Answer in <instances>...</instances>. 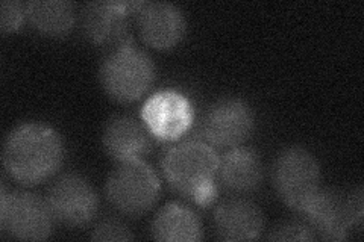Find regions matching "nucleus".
<instances>
[{
    "instance_id": "7",
    "label": "nucleus",
    "mask_w": 364,
    "mask_h": 242,
    "mask_svg": "<svg viewBox=\"0 0 364 242\" xmlns=\"http://www.w3.org/2000/svg\"><path fill=\"white\" fill-rule=\"evenodd\" d=\"M46 200L55 221L68 227L90 224L99 211L96 189L77 172H64L56 177L46 194Z\"/></svg>"
},
{
    "instance_id": "12",
    "label": "nucleus",
    "mask_w": 364,
    "mask_h": 242,
    "mask_svg": "<svg viewBox=\"0 0 364 242\" xmlns=\"http://www.w3.org/2000/svg\"><path fill=\"white\" fill-rule=\"evenodd\" d=\"M143 120L155 136L161 140H178L191 126L193 111L184 96L175 91H163L144 103Z\"/></svg>"
},
{
    "instance_id": "11",
    "label": "nucleus",
    "mask_w": 364,
    "mask_h": 242,
    "mask_svg": "<svg viewBox=\"0 0 364 242\" xmlns=\"http://www.w3.org/2000/svg\"><path fill=\"white\" fill-rule=\"evenodd\" d=\"M302 214L316 239L343 241L352 229L348 194L337 189L321 188Z\"/></svg>"
},
{
    "instance_id": "13",
    "label": "nucleus",
    "mask_w": 364,
    "mask_h": 242,
    "mask_svg": "<svg viewBox=\"0 0 364 242\" xmlns=\"http://www.w3.org/2000/svg\"><path fill=\"white\" fill-rule=\"evenodd\" d=\"M102 145L105 153L119 164L141 159L152 150L154 140L146 123L132 115H116L105 124Z\"/></svg>"
},
{
    "instance_id": "3",
    "label": "nucleus",
    "mask_w": 364,
    "mask_h": 242,
    "mask_svg": "<svg viewBox=\"0 0 364 242\" xmlns=\"http://www.w3.org/2000/svg\"><path fill=\"white\" fill-rule=\"evenodd\" d=\"M270 177L281 202L298 212H304L322 188L321 164L302 145L284 147L273 160Z\"/></svg>"
},
{
    "instance_id": "21",
    "label": "nucleus",
    "mask_w": 364,
    "mask_h": 242,
    "mask_svg": "<svg viewBox=\"0 0 364 242\" xmlns=\"http://www.w3.org/2000/svg\"><path fill=\"white\" fill-rule=\"evenodd\" d=\"M348 207L350 215L352 229H363V216H364V200H363V187H357L348 192Z\"/></svg>"
},
{
    "instance_id": "10",
    "label": "nucleus",
    "mask_w": 364,
    "mask_h": 242,
    "mask_svg": "<svg viewBox=\"0 0 364 242\" xmlns=\"http://www.w3.org/2000/svg\"><path fill=\"white\" fill-rule=\"evenodd\" d=\"M127 2H90L79 14L84 37L100 48L116 50L132 43L129 35V8Z\"/></svg>"
},
{
    "instance_id": "2",
    "label": "nucleus",
    "mask_w": 364,
    "mask_h": 242,
    "mask_svg": "<svg viewBox=\"0 0 364 242\" xmlns=\"http://www.w3.org/2000/svg\"><path fill=\"white\" fill-rule=\"evenodd\" d=\"M161 168L168 185L187 200L208 206L218 197L219 156L211 145L182 141L167 150Z\"/></svg>"
},
{
    "instance_id": "20",
    "label": "nucleus",
    "mask_w": 364,
    "mask_h": 242,
    "mask_svg": "<svg viewBox=\"0 0 364 242\" xmlns=\"http://www.w3.org/2000/svg\"><path fill=\"white\" fill-rule=\"evenodd\" d=\"M26 18V5L18 0H4L0 4V29L4 33L16 32Z\"/></svg>"
},
{
    "instance_id": "9",
    "label": "nucleus",
    "mask_w": 364,
    "mask_h": 242,
    "mask_svg": "<svg viewBox=\"0 0 364 242\" xmlns=\"http://www.w3.org/2000/svg\"><path fill=\"white\" fill-rule=\"evenodd\" d=\"M141 40L155 50H172L184 40L187 20L178 5L170 2L132 4Z\"/></svg>"
},
{
    "instance_id": "17",
    "label": "nucleus",
    "mask_w": 364,
    "mask_h": 242,
    "mask_svg": "<svg viewBox=\"0 0 364 242\" xmlns=\"http://www.w3.org/2000/svg\"><path fill=\"white\" fill-rule=\"evenodd\" d=\"M26 20L44 37L64 38L76 25V11L67 0H32L26 4Z\"/></svg>"
},
{
    "instance_id": "1",
    "label": "nucleus",
    "mask_w": 364,
    "mask_h": 242,
    "mask_svg": "<svg viewBox=\"0 0 364 242\" xmlns=\"http://www.w3.org/2000/svg\"><path fill=\"white\" fill-rule=\"evenodd\" d=\"M65 145L61 135L43 123H23L8 133L2 150L5 171L21 185L49 180L63 167Z\"/></svg>"
},
{
    "instance_id": "5",
    "label": "nucleus",
    "mask_w": 364,
    "mask_h": 242,
    "mask_svg": "<svg viewBox=\"0 0 364 242\" xmlns=\"http://www.w3.org/2000/svg\"><path fill=\"white\" fill-rule=\"evenodd\" d=\"M105 195L111 206L131 218L152 211L161 195V182L149 164L141 159L119 163L105 182Z\"/></svg>"
},
{
    "instance_id": "15",
    "label": "nucleus",
    "mask_w": 364,
    "mask_h": 242,
    "mask_svg": "<svg viewBox=\"0 0 364 242\" xmlns=\"http://www.w3.org/2000/svg\"><path fill=\"white\" fill-rule=\"evenodd\" d=\"M218 177L222 185L232 192H250L264 180V164L257 150L234 147L219 158Z\"/></svg>"
},
{
    "instance_id": "16",
    "label": "nucleus",
    "mask_w": 364,
    "mask_h": 242,
    "mask_svg": "<svg viewBox=\"0 0 364 242\" xmlns=\"http://www.w3.org/2000/svg\"><path fill=\"white\" fill-rule=\"evenodd\" d=\"M151 233L154 239L163 242H196L203 238L198 214L178 202L167 203L155 214Z\"/></svg>"
},
{
    "instance_id": "19",
    "label": "nucleus",
    "mask_w": 364,
    "mask_h": 242,
    "mask_svg": "<svg viewBox=\"0 0 364 242\" xmlns=\"http://www.w3.org/2000/svg\"><path fill=\"white\" fill-rule=\"evenodd\" d=\"M269 241H314L309 223L302 221H282L270 230L267 235Z\"/></svg>"
},
{
    "instance_id": "4",
    "label": "nucleus",
    "mask_w": 364,
    "mask_h": 242,
    "mask_svg": "<svg viewBox=\"0 0 364 242\" xmlns=\"http://www.w3.org/2000/svg\"><path fill=\"white\" fill-rule=\"evenodd\" d=\"M155 80L152 57L132 43L111 50L99 67V82L108 97L120 103L140 100Z\"/></svg>"
},
{
    "instance_id": "8",
    "label": "nucleus",
    "mask_w": 364,
    "mask_h": 242,
    "mask_svg": "<svg viewBox=\"0 0 364 242\" xmlns=\"http://www.w3.org/2000/svg\"><path fill=\"white\" fill-rule=\"evenodd\" d=\"M254 126V112L245 100L223 97L214 101L205 114L202 133L214 147L234 148L247 140Z\"/></svg>"
},
{
    "instance_id": "6",
    "label": "nucleus",
    "mask_w": 364,
    "mask_h": 242,
    "mask_svg": "<svg viewBox=\"0 0 364 242\" xmlns=\"http://www.w3.org/2000/svg\"><path fill=\"white\" fill-rule=\"evenodd\" d=\"M55 223L48 200L31 191H8L2 183L0 227L6 235L18 241H44L52 235Z\"/></svg>"
},
{
    "instance_id": "14",
    "label": "nucleus",
    "mask_w": 364,
    "mask_h": 242,
    "mask_svg": "<svg viewBox=\"0 0 364 242\" xmlns=\"http://www.w3.org/2000/svg\"><path fill=\"white\" fill-rule=\"evenodd\" d=\"M213 221L220 241H254L264 230V215L258 204L243 197L222 202L215 207Z\"/></svg>"
},
{
    "instance_id": "18",
    "label": "nucleus",
    "mask_w": 364,
    "mask_h": 242,
    "mask_svg": "<svg viewBox=\"0 0 364 242\" xmlns=\"http://www.w3.org/2000/svg\"><path fill=\"white\" fill-rule=\"evenodd\" d=\"M134 238L135 236L127 223L114 216L100 220L90 235V239L93 241H132Z\"/></svg>"
}]
</instances>
